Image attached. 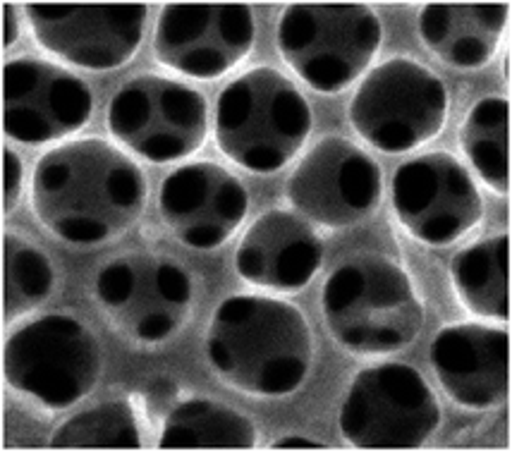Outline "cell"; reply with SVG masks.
<instances>
[{
	"label": "cell",
	"mask_w": 512,
	"mask_h": 452,
	"mask_svg": "<svg viewBox=\"0 0 512 452\" xmlns=\"http://www.w3.org/2000/svg\"><path fill=\"white\" fill-rule=\"evenodd\" d=\"M312 132V108L273 67H254L230 82L216 103V142L249 173H278Z\"/></svg>",
	"instance_id": "277c9868"
},
{
	"label": "cell",
	"mask_w": 512,
	"mask_h": 452,
	"mask_svg": "<svg viewBox=\"0 0 512 452\" xmlns=\"http://www.w3.org/2000/svg\"><path fill=\"white\" fill-rule=\"evenodd\" d=\"M448 108L441 77L412 58H390L359 84L350 103V122L374 149L405 154L438 137Z\"/></svg>",
	"instance_id": "52a82bcc"
},
{
	"label": "cell",
	"mask_w": 512,
	"mask_h": 452,
	"mask_svg": "<svg viewBox=\"0 0 512 452\" xmlns=\"http://www.w3.org/2000/svg\"><path fill=\"white\" fill-rule=\"evenodd\" d=\"M455 295L479 319H510V237L474 242L450 264Z\"/></svg>",
	"instance_id": "ffe728a7"
},
{
	"label": "cell",
	"mask_w": 512,
	"mask_h": 452,
	"mask_svg": "<svg viewBox=\"0 0 512 452\" xmlns=\"http://www.w3.org/2000/svg\"><path fill=\"white\" fill-rule=\"evenodd\" d=\"M338 424L359 450H417L441 426V407L414 366L388 362L352 378Z\"/></svg>",
	"instance_id": "ba28073f"
},
{
	"label": "cell",
	"mask_w": 512,
	"mask_h": 452,
	"mask_svg": "<svg viewBox=\"0 0 512 452\" xmlns=\"http://www.w3.org/2000/svg\"><path fill=\"white\" fill-rule=\"evenodd\" d=\"M161 450H252L256 429L245 414L206 397L180 402L166 417Z\"/></svg>",
	"instance_id": "44dd1931"
},
{
	"label": "cell",
	"mask_w": 512,
	"mask_h": 452,
	"mask_svg": "<svg viewBox=\"0 0 512 452\" xmlns=\"http://www.w3.org/2000/svg\"><path fill=\"white\" fill-rule=\"evenodd\" d=\"M393 211L414 240L448 247L484 216V201L467 168L450 154L402 163L393 177Z\"/></svg>",
	"instance_id": "7c38bea8"
},
{
	"label": "cell",
	"mask_w": 512,
	"mask_h": 452,
	"mask_svg": "<svg viewBox=\"0 0 512 452\" xmlns=\"http://www.w3.org/2000/svg\"><path fill=\"white\" fill-rule=\"evenodd\" d=\"M462 149L481 180L496 194L510 192V103L484 96L472 106L460 132Z\"/></svg>",
	"instance_id": "7402d4cb"
},
{
	"label": "cell",
	"mask_w": 512,
	"mask_h": 452,
	"mask_svg": "<svg viewBox=\"0 0 512 452\" xmlns=\"http://www.w3.org/2000/svg\"><path fill=\"white\" fill-rule=\"evenodd\" d=\"M429 362L460 407L491 409L510 393V335L503 328L484 323L443 328L431 342Z\"/></svg>",
	"instance_id": "e0dca14e"
},
{
	"label": "cell",
	"mask_w": 512,
	"mask_h": 452,
	"mask_svg": "<svg viewBox=\"0 0 512 452\" xmlns=\"http://www.w3.org/2000/svg\"><path fill=\"white\" fill-rule=\"evenodd\" d=\"M288 199L309 221L343 230L362 223L381 201V170L367 151L326 137L288 180Z\"/></svg>",
	"instance_id": "5bb4252c"
},
{
	"label": "cell",
	"mask_w": 512,
	"mask_h": 452,
	"mask_svg": "<svg viewBox=\"0 0 512 452\" xmlns=\"http://www.w3.org/2000/svg\"><path fill=\"white\" fill-rule=\"evenodd\" d=\"M51 261L32 242L17 235L3 237V319L5 323L39 307L51 295Z\"/></svg>",
	"instance_id": "cb8c5ba5"
},
{
	"label": "cell",
	"mask_w": 512,
	"mask_h": 452,
	"mask_svg": "<svg viewBox=\"0 0 512 452\" xmlns=\"http://www.w3.org/2000/svg\"><path fill=\"white\" fill-rule=\"evenodd\" d=\"M158 209L182 244L211 252L228 242L245 221L249 197L230 170L197 161L180 166L163 180Z\"/></svg>",
	"instance_id": "2e32d148"
},
{
	"label": "cell",
	"mask_w": 512,
	"mask_h": 452,
	"mask_svg": "<svg viewBox=\"0 0 512 452\" xmlns=\"http://www.w3.org/2000/svg\"><path fill=\"white\" fill-rule=\"evenodd\" d=\"M32 32L48 53L84 70L125 65L146 27L142 3H29Z\"/></svg>",
	"instance_id": "4fadbf2b"
},
{
	"label": "cell",
	"mask_w": 512,
	"mask_h": 452,
	"mask_svg": "<svg viewBox=\"0 0 512 452\" xmlns=\"http://www.w3.org/2000/svg\"><path fill=\"white\" fill-rule=\"evenodd\" d=\"M96 299L111 326L134 345H163L192 314V278L178 261L127 254L96 276Z\"/></svg>",
	"instance_id": "9c48e42d"
},
{
	"label": "cell",
	"mask_w": 512,
	"mask_h": 452,
	"mask_svg": "<svg viewBox=\"0 0 512 452\" xmlns=\"http://www.w3.org/2000/svg\"><path fill=\"white\" fill-rule=\"evenodd\" d=\"M17 34H20V24H17L15 5L5 3L3 5V46L8 48V46L15 44Z\"/></svg>",
	"instance_id": "484cf974"
},
{
	"label": "cell",
	"mask_w": 512,
	"mask_h": 452,
	"mask_svg": "<svg viewBox=\"0 0 512 452\" xmlns=\"http://www.w3.org/2000/svg\"><path fill=\"white\" fill-rule=\"evenodd\" d=\"M328 331L347 352L393 354L424 326V304L410 273L379 254L352 256L326 278L321 295Z\"/></svg>",
	"instance_id": "3957f363"
},
{
	"label": "cell",
	"mask_w": 512,
	"mask_h": 452,
	"mask_svg": "<svg viewBox=\"0 0 512 452\" xmlns=\"http://www.w3.org/2000/svg\"><path fill=\"white\" fill-rule=\"evenodd\" d=\"M91 111L89 87L63 67L36 58L3 67V127L15 142H58L82 130Z\"/></svg>",
	"instance_id": "9a60e30c"
},
{
	"label": "cell",
	"mask_w": 512,
	"mask_h": 452,
	"mask_svg": "<svg viewBox=\"0 0 512 452\" xmlns=\"http://www.w3.org/2000/svg\"><path fill=\"white\" fill-rule=\"evenodd\" d=\"M103 354L96 335L67 314H46L10 333L3 374L12 390L46 409H67L96 388Z\"/></svg>",
	"instance_id": "8992f818"
},
{
	"label": "cell",
	"mask_w": 512,
	"mask_h": 452,
	"mask_svg": "<svg viewBox=\"0 0 512 452\" xmlns=\"http://www.w3.org/2000/svg\"><path fill=\"white\" fill-rule=\"evenodd\" d=\"M48 445L56 450H139L142 433L130 402L115 400L67 419Z\"/></svg>",
	"instance_id": "603a6c76"
},
{
	"label": "cell",
	"mask_w": 512,
	"mask_h": 452,
	"mask_svg": "<svg viewBox=\"0 0 512 452\" xmlns=\"http://www.w3.org/2000/svg\"><path fill=\"white\" fill-rule=\"evenodd\" d=\"M22 177L24 168L20 156L12 149L3 151V209L10 213L17 206L22 194Z\"/></svg>",
	"instance_id": "d4e9b609"
},
{
	"label": "cell",
	"mask_w": 512,
	"mask_h": 452,
	"mask_svg": "<svg viewBox=\"0 0 512 452\" xmlns=\"http://www.w3.org/2000/svg\"><path fill=\"white\" fill-rule=\"evenodd\" d=\"M323 261L319 235L288 211H266L249 225L235 268L249 285L273 292H300L312 283Z\"/></svg>",
	"instance_id": "ac0fdd59"
},
{
	"label": "cell",
	"mask_w": 512,
	"mask_h": 452,
	"mask_svg": "<svg viewBox=\"0 0 512 452\" xmlns=\"http://www.w3.org/2000/svg\"><path fill=\"white\" fill-rule=\"evenodd\" d=\"M175 395H178V386H175V383L170 381V378H156V381L151 383V388H149L151 400L168 402V400H173Z\"/></svg>",
	"instance_id": "83f0119b"
},
{
	"label": "cell",
	"mask_w": 512,
	"mask_h": 452,
	"mask_svg": "<svg viewBox=\"0 0 512 452\" xmlns=\"http://www.w3.org/2000/svg\"><path fill=\"white\" fill-rule=\"evenodd\" d=\"M146 177L132 158L101 139L56 146L36 163L32 206L41 225L75 247H99L137 223Z\"/></svg>",
	"instance_id": "6da1fadb"
},
{
	"label": "cell",
	"mask_w": 512,
	"mask_h": 452,
	"mask_svg": "<svg viewBox=\"0 0 512 452\" xmlns=\"http://www.w3.org/2000/svg\"><path fill=\"white\" fill-rule=\"evenodd\" d=\"M206 357L211 369L240 393L288 397L307 381L314 338L295 304L266 295H235L213 311Z\"/></svg>",
	"instance_id": "7a4b0ae2"
},
{
	"label": "cell",
	"mask_w": 512,
	"mask_h": 452,
	"mask_svg": "<svg viewBox=\"0 0 512 452\" xmlns=\"http://www.w3.org/2000/svg\"><path fill=\"white\" fill-rule=\"evenodd\" d=\"M254 34L245 3H168L156 24L154 53L168 70L211 82L249 56Z\"/></svg>",
	"instance_id": "8fae6325"
},
{
	"label": "cell",
	"mask_w": 512,
	"mask_h": 452,
	"mask_svg": "<svg viewBox=\"0 0 512 452\" xmlns=\"http://www.w3.org/2000/svg\"><path fill=\"white\" fill-rule=\"evenodd\" d=\"M108 130L120 144L151 163L187 158L204 144L209 106L204 94L175 79L142 75L108 103Z\"/></svg>",
	"instance_id": "30bf717a"
},
{
	"label": "cell",
	"mask_w": 512,
	"mask_h": 452,
	"mask_svg": "<svg viewBox=\"0 0 512 452\" xmlns=\"http://www.w3.org/2000/svg\"><path fill=\"white\" fill-rule=\"evenodd\" d=\"M381 39V20L362 3H292L276 32L290 70L321 94H338L362 77Z\"/></svg>",
	"instance_id": "5b68a950"
},
{
	"label": "cell",
	"mask_w": 512,
	"mask_h": 452,
	"mask_svg": "<svg viewBox=\"0 0 512 452\" xmlns=\"http://www.w3.org/2000/svg\"><path fill=\"white\" fill-rule=\"evenodd\" d=\"M508 5L503 3H429L419 12V34L443 63L479 70L496 53Z\"/></svg>",
	"instance_id": "d6986e66"
},
{
	"label": "cell",
	"mask_w": 512,
	"mask_h": 452,
	"mask_svg": "<svg viewBox=\"0 0 512 452\" xmlns=\"http://www.w3.org/2000/svg\"><path fill=\"white\" fill-rule=\"evenodd\" d=\"M273 450H326V445L312 441V438L302 436H288L283 441L273 443Z\"/></svg>",
	"instance_id": "4316f807"
}]
</instances>
